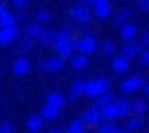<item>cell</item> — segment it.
Instances as JSON below:
<instances>
[{
    "instance_id": "7a4b0ae2",
    "label": "cell",
    "mask_w": 149,
    "mask_h": 133,
    "mask_svg": "<svg viewBox=\"0 0 149 133\" xmlns=\"http://www.w3.org/2000/svg\"><path fill=\"white\" fill-rule=\"evenodd\" d=\"M108 90H110L108 78H94V80L84 82V96H88V98H98L100 94H104Z\"/></svg>"
},
{
    "instance_id": "9c48e42d",
    "label": "cell",
    "mask_w": 149,
    "mask_h": 133,
    "mask_svg": "<svg viewBox=\"0 0 149 133\" xmlns=\"http://www.w3.org/2000/svg\"><path fill=\"white\" fill-rule=\"evenodd\" d=\"M118 29H120V37H123L125 43H127V41H137V37H139V29H137L135 23L127 21V23H123Z\"/></svg>"
},
{
    "instance_id": "60d3db41",
    "label": "cell",
    "mask_w": 149,
    "mask_h": 133,
    "mask_svg": "<svg viewBox=\"0 0 149 133\" xmlns=\"http://www.w3.org/2000/svg\"><path fill=\"white\" fill-rule=\"evenodd\" d=\"M116 133H129V131H127V129H118Z\"/></svg>"
},
{
    "instance_id": "2e32d148",
    "label": "cell",
    "mask_w": 149,
    "mask_h": 133,
    "mask_svg": "<svg viewBox=\"0 0 149 133\" xmlns=\"http://www.w3.org/2000/svg\"><path fill=\"white\" fill-rule=\"evenodd\" d=\"M112 72L114 74H127L129 72V60L123 55H112Z\"/></svg>"
},
{
    "instance_id": "8d00e7d4",
    "label": "cell",
    "mask_w": 149,
    "mask_h": 133,
    "mask_svg": "<svg viewBox=\"0 0 149 133\" xmlns=\"http://www.w3.org/2000/svg\"><path fill=\"white\" fill-rule=\"evenodd\" d=\"M139 45L143 47V49H147L149 47V33L145 31V33H141V39H139Z\"/></svg>"
},
{
    "instance_id": "30bf717a",
    "label": "cell",
    "mask_w": 149,
    "mask_h": 133,
    "mask_svg": "<svg viewBox=\"0 0 149 133\" xmlns=\"http://www.w3.org/2000/svg\"><path fill=\"white\" fill-rule=\"evenodd\" d=\"M63 62H65V60H61L59 55L47 57V60H43V62L39 64V70H41V72H59V70H63Z\"/></svg>"
},
{
    "instance_id": "f35d334b",
    "label": "cell",
    "mask_w": 149,
    "mask_h": 133,
    "mask_svg": "<svg viewBox=\"0 0 149 133\" xmlns=\"http://www.w3.org/2000/svg\"><path fill=\"white\" fill-rule=\"evenodd\" d=\"M6 13H8V6H6V2H4V0H0V19H2Z\"/></svg>"
},
{
    "instance_id": "5bb4252c",
    "label": "cell",
    "mask_w": 149,
    "mask_h": 133,
    "mask_svg": "<svg viewBox=\"0 0 149 133\" xmlns=\"http://www.w3.org/2000/svg\"><path fill=\"white\" fill-rule=\"evenodd\" d=\"M100 115H102V121H116V119H118V113H116L114 100L102 104V106H100Z\"/></svg>"
},
{
    "instance_id": "4fadbf2b",
    "label": "cell",
    "mask_w": 149,
    "mask_h": 133,
    "mask_svg": "<svg viewBox=\"0 0 149 133\" xmlns=\"http://www.w3.org/2000/svg\"><path fill=\"white\" fill-rule=\"evenodd\" d=\"M70 64H72V68H74L76 72H82V70H86V68H88V55L74 51V53L70 55Z\"/></svg>"
},
{
    "instance_id": "b9f144b4",
    "label": "cell",
    "mask_w": 149,
    "mask_h": 133,
    "mask_svg": "<svg viewBox=\"0 0 149 133\" xmlns=\"http://www.w3.org/2000/svg\"><path fill=\"white\" fill-rule=\"evenodd\" d=\"M49 133H63V131H59V129H53V131H49Z\"/></svg>"
},
{
    "instance_id": "74e56055",
    "label": "cell",
    "mask_w": 149,
    "mask_h": 133,
    "mask_svg": "<svg viewBox=\"0 0 149 133\" xmlns=\"http://www.w3.org/2000/svg\"><path fill=\"white\" fill-rule=\"evenodd\" d=\"M137 8H139V13H149V0H139Z\"/></svg>"
},
{
    "instance_id": "8992f818",
    "label": "cell",
    "mask_w": 149,
    "mask_h": 133,
    "mask_svg": "<svg viewBox=\"0 0 149 133\" xmlns=\"http://www.w3.org/2000/svg\"><path fill=\"white\" fill-rule=\"evenodd\" d=\"M21 37V29L19 25L13 27H0V45H10Z\"/></svg>"
},
{
    "instance_id": "44dd1931",
    "label": "cell",
    "mask_w": 149,
    "mask_h": 133,
    "mask_svg": "<svg viewBox=\"0 0 149 133\" xmlns=\"http://www.w3.org/2000/svg\"><path fill=\"white\" fill-rule=\"evenodd\" d=\"M131 113L143 117V115L147 113V100H145V98H135V100L131 102Z\"/></svg>"
},
{
    "instance_id": "3957f363",
    "label": "cell",
    "mask_w": 149,
    "mask_h": 133,
    "mask_svg": "<svg viewBox=\"0 0 149 133\" xmlns=\"http://www.w3.org/2000/svg\"><path fill=\"white\" fill-rule=\"evenodd\" d=\"M70 17H72L74 23H78V25H88V23L92 21V10H90V6H88L86 2H78V4L70 10Z\"/></svg>"
},
{
    "instance_id": "484cf974",
    "label": "cell",
    "mask_w": 149,
    "mask_h": 133,
    "mask_svg": "<svg viewBox=\"0 0 149 133\" xmlns=\"http://www.w3.org/2000/svg\"><path fill=\"white\" fill-rule=\"evenodd\" d=\"M35 23H39V25H47V23H51V13H49L47 8L37 10V13H35Z\"/></svg>"
},
{
    "instance_id": "8fae6325",
    "label": "cell",
    "mask_w": 149,
    "mask_h": 133,
    "mask_svg": "<svg viewBox=\"0 0 149 133\" xmlns=\"http://www.w3.org/2000/svg\"><path fill=\"white\" fill-rule=\"evenodd\" d=\"M141 49H143V47L139 45V41H127V43H125V47L120 49V55H123V57H127V60L131 62V60H135V57L139 55V51H141Z\"/></svg>"
},
{
    "instance_id": "e0dca14e",
    "label": "cell",
    "mask_w": 149,
    "mask_h": 133,
    "mask_svg": "<svg viewBox=\"0 0 149 133\" xmlns=\"http://www.w3.org/2000/svg\"><path fill=\"white\" fill-rule=\"evenodd\" d=\"M143 127H145V123H143V117H139V115H131V117H127V131L129 133H137V131H143Z\"/></svg>"
},
{
    "instance_id": "7402d4cb",
    "label": "cell",
    "mask_w": 149,
    "mask_h": 133,
    "mask_svg": "<svg viewBox=\"0 0 149 133\" xmlns=\"http://www.w3.org/2000/svg\"><path fill=\"white\" fill-rule=\"evenodd\" d=\"M43 121H55L57 117H59V108H55V106H49V104H45L43 108H41V115H39Z\"/></svg>"
},
{
    "instance_id": "83f0119b",
    "label": "cell",
    "mask_w": 149,
    "mask_h": 133,
    "mask_svg": "<svg viewBox=\"0 0 149 133\" xmlns=\"http://www.w3.org/2000/svg\"><path fill=\"white\" fill-rule=\"evenodd\" d=\"M84 129H86V125L82 123V119H76V121L70 123L68 131H63V133H84Z\"/></svg>"
},
{
    "instance_id": "e575fe53",
    "label": "cell",
    "mask_w": 149,
    "mask_h": 133,
    "mask_svg": "<svg viewBox=\"0 0 149 133\" xmlns=\"http://www.w3.org/2000/svg\"><path fill=\"white\" fill-rule=\"evenodd\" d=\"M137 57H139V60H141V66H145V68H147V66H149V49H141V51H139V55H137Z\"/></svg>"
},
{
    "instance_id": "4316f807",
    "label": "cell",
    "mask_w": 149,
    "mask_h": 133,
    "mask_svg": "<svg viewBox=\"0 0 149 133\" xmlns=\"http://www.w3.org/2000/svg\"><path fill=\"white\" fill-rule=\"evenodd\" d=\"M33 43H35V39H31V37H19V49L23 51V53H27V51H31L33 49Z\"/></svg>"
},
{
    "instance_id": "f1b7e54d",
    "label": "cell",
    "mask_w": 149,
    "mask_h": 133,
    "mask_svg": "<svg viewBox=\"0 0 149 133\" xmlns=\"http://www.w3.org/2000/svg\"><path fill=\"white\" fill-rule=\"evenodd\" d=\"M129 17H131V10H129V8L118 10V15L114 17V27H120L123 23H127V21H129Z\"/></svg>"
},
{
    "instance_id": "836d02e7",
    "label": "cell",
    "mask_w": 149,
    "mask_h": 133,
    "mask_svg": "<svg viewBox=\"0 0 149 133\" xmlns=\"http://www.w3.org/2000/svg\"><path fill=\"white\" fill-rule=\"evenodd\" d=\"M15 21H17V25H19V23H29V15L25 13V8H23V10H17Z\"/></svg>"
},
{
    "instance_id": "277c9868",
    "label": "cell",
    "mask_w": 149,
    "mask_h": 133,
    "mask_svg": "<svg viewBox=\"0 0 149 133\" xmlns=\"http://www.w3.org/2000/svg\"><path fill=\"white\" fill-rule=\"evenodd\" d=\"M145 82H147V80H145L141 74L131 76V78H127V80L120 82V92H123V94H135L137 90H141V86H143Z\"/></svg>"
},
{
    "instance_id": "ba28073f",
    "label": "cell",
    "mask_w": 149,
    "mask_h": 133,
    "mask_svg": "<svg viewBox=\"0 0 149 133\" xmlns=\"http://www.w3.org/2000/svg\"><path fill=\"white\" fill-rule=\"evenodd\" d=\"M80 119H82V123H84L86 127H96V125L102 121V115H100V108L92 104L90 108L84 111V115H82Z\"/></svg>"
},
{
    "instance_id": "d6a6232c",
    "label": "cell",
    "mask_w": 149,
    "mask_h": 133,
    "mask_svg": "<svg viewBox=\"0 0 149 133\" xmlns=\"http://www.w3.org/2000/svg\"><path fill=\"white\" fill-rule=\"evenodd\" d=\"M8 2H10V6H13L15 10H23V8H27L29 0H8Z\"/></svg>"
},
{
    "instance_id": "5b68a950",
    "label": "cell",
    "mask_w": 149,
    "mask_h": 133,
    "mask_svg": "<svg viewBox=\"0 0 149 133\" xmlns=\"http://www.w3.org/2000/svg\"><path fill=\"white\" fill-rule=\"evenodd\" d=\"M49 47H53V51H55L61 60H70V55L74 53V49H72V39H57V37H55Z\"/></svg>"
},
{
    "instance_id": "d590c367",
    "label": "cell",
    "mask_w": 149,
    "mask_h": 133,
    "mask_svg": "<svg viewBox=\"0 0 149 133\" xmlns=\"http://www.w3.org/2000/svg\"><path fill=\"white\" fill-rule=\"evenodd\" d=\"M0 133H15V125L10 121H4L2 125H0Z\"/></svg>"
},
{
    "instance_id": "f546056e",
    "label": "cell",
    "mask_w": 149,
    "mask_h": 133,
    "mask_svg": "<svg viewBox=\"0 0 149 133\" xmlns=\"http://www.w3.org/2000/svg\"><path fill=\"white\" fill-rule=\"evenodd\" d=\"M100 49H102V53L104 55H108V57H112L114 53H116V45L112 43V41H102V45H98Z\"/></svg>"
},
{
    "instance_id": "1f68e13d",
    "label": "cell",
    "mask_w": 149,
    "mask_h": 133,
    "mask_svg": "<svg viewBox=\"0 0 149 133\" xmlns=\"http://www.w3.org/2000/svg\"><path fill=\"white\" fill-rule=\"evenodd\" d=\"M13 25H17V21H15V15H10V13H6L0 19V27H13Z\"/></svg>"
},
{
    "instance_id": "d4e9b609",
    "label": "cell",
    "mask_w": 149,
    "mask_h": 133,
    "mask_svg": "<svg viewBox=\"0 0 149 133\" xmlns=\"http://www.w3.org/2000/svg\"><path fill=\"white\" fill-rule=\"evenodd\" d=\"M41 29H43V25H39V23L31 21V23H27V27H25V35H27V37H31V39H35V37L41 33Z\"/></svg>"
},
{
    "instance_id": "d6986e66",
    "label": "cell",
    "mask_w": 149,
    "mask_h": 133,
    "mask_svg": "<svg viewBox=\"0 0 149 133\" xmlns=\"http://www.w3.org/2000/svg\"><path fill=\"white\" fill-rule=\"evenodd\" d=\"M114 104H116L118 119H127V117L133 115V113H131V102H129L127 98H118V100H114Z\"/></svg>"
},
{
    "instance_id": "7c38bea8",
    "label": "cell",
    "mask_w": 149,
    "mask_h": 133,
    "mask_svg": "<svg viewBox=\"0 0 149 133\" xmlns=\"http://www.w3.org/2000/svg\"><path fill=\"white\" fill-rule=\"evenodd\" d=\"M29 70H31V64H29L27 57L21 55V57H17V60L13 62V74H15V76H19V78H21V76H27Z\"/></svg>"
},
{
    "instance_id": "6da1fadb",
    "label": "cell",
    "mask_w": 149,
    "mask_h": 133,
    "mask_svg": "<svg viewBox=\"0 0 149 133\" xmlns=\"http://www.w3.org/2000/svg\"><path fill=\"white\" fill-rule=\"evenodd\" d=\"M72 49L84 55H92L98 51V39L94 35H84V37H72Z\"/></svg>"
},
{
    "instance_id": "9a60e30c",
    "label": "cell",
    "mask_w": 149,
    "mask_h": 133,
    "mask_svg": "<svg viewBox=\"0 0 149 133\" xmlns=\"http://www.w3.org/2000/svg\"><path fill=\"white\" fill-rule=\"evenodd\" d=\"M53 39H55V31H53V29H47V27H43L41 33L35 37V41H37L39 45H43V47H49V45L53 43Z\"/></svg>"
},
{
    "instance_id": "ac0fdd59",
    "label": "cell",
    "mask_w": 149,
    "mask_h": 133,
    "mask_svg": "<svg viewBox=\"0 0 149 133\" xmlns=\"http://www.w3.org/2000/svg\"><path fill=\"white\" fill-rule=\"evenodd\" d=\"M45 104H49V106H55V108H63V104H65V96L63 94H59V92H49V94H45Z\"/></svg>"
},
{
    "instance_id": "4dcf8cb0",
    "label": "cell",
    "mask_w": 149,
    "mask_h": 133,
    "mask_svg": "<svg viewBox=\"0 0 149 133\" xmlns=\"http://www.w3.org/2000/svg\"><path fill=\"white\" fill-rule=\"evenodd\" d=\"M94 100H96V102H94V106H98V108H100L102 104H106V102H110V100H114V94H112V92L108 90V92H104V94H100V96H98V98H94Z\"/></svg>"
},
{
    "instance_id": "cb8c5ba5",
    "label": "cell",
    "mask_w": 149,
    "mask_h": 133,
    "mask_svg": "<svg viewBox=\"0 0 149 133\" xmlns=\"http://www.w3.org/2000/svg\"><path fill=\"white\" fill-rule=\"evenodd\" d=\"M80 96H84V80H76L70 88V100H76Z\"/></svg>"
},
{
    "instance_id": "ffe728a7",
    "label": "cell",
    "mask_w": 149,
    "mask_h": 133,
    "mask_svg": "<svg viewBox=\"0 0 149 133\" xmlns=\"http://www.w3.org/2000/svg\"><path fill=\"white\" fill-rule=\"evenodd\" d=\"M43 119L39 117V115H31L29 119H27V131L29 133H39L41 129H43Z\"/></svg>"
},
{
    "instance_id": "52a82bcc",
    "label": "cell",
    "mask_w": 149,
    "mask_h": 133,
    "mask_svg": "<svg viewBox=\"0 0 149 133\" xmlns=\"http://www.w3.org/2000/svg\"><path fill=\"white\" fill-rule=\"evenodd\" d=\"M92 17H96L98 21H106L110 15H112V4L108 2V0H98V2L92 4Z\"/></svg>"
},
{
    "instance_id": "603a6c76",
    "label": "cell",
    "mask_w": 149,
    "mask_h": 133,
    "mask_svg": "<svg viewBox=\"0 0 149 133\" xmlns=\"http://www.w3.org/2000/svg\"><path fill=\"white\" fill-rule=\"evenodd\" d=\"M116 131H118V127L114 121H100L96 125V133H116Z\"/></svg>"
},
{
    "instance_id": "ab89813d",
    "label": "cell",
    "mask_w": 149,
    "mask_h": 133,
    "mask_svg": "<svg viewBox=\"0 0 149 133\" xmlns=\"http://www.w3.org/2000/svg\"><path fill=\"white\" fill-rule=\"evenodd\" d=\"M86 4H94V2H98V0H84Z\"/></svg>"
}]
</instances>
